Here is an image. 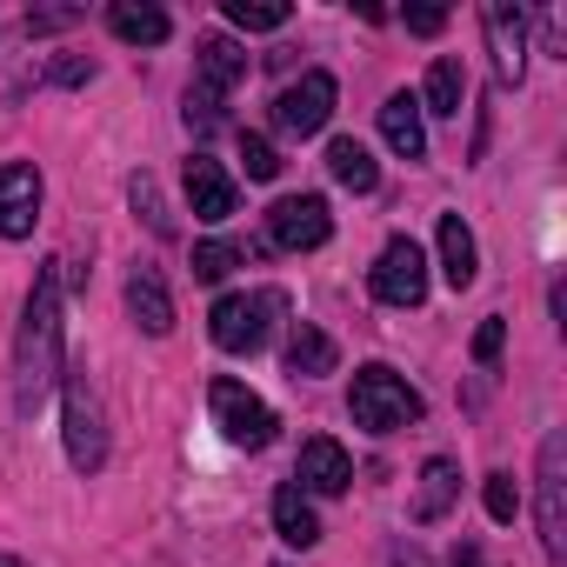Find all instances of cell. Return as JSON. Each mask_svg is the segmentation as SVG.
Instances as JSON below:
<instances>
[{
    "instance_id": "19",
    "label": "cell",
    "mask_w": 567,
    "mask_h": 567,
    "mask_svg": "<svg viewBox=\"0 0 567 567\" xmlns=\"http://www.w3.org/2000/svg\"><path fill=\"white\" fill-rule=\"evenodd\" d=\"M107 28H114L127 48H161V41H167V14L147 8V0H114V8H107Z\"/></svg>"
},
{
    "instance_id": "12",
    "label": "cell",
    "mask_w": 567,
    "mask_h": 567,
    "mask_svg": "<svg viewBox=\"0 0 567 567\" xmlns=\"http://www.w3.org/2000/svg\"><path fill=\"white\" fill-rule=\"evenodd\" d=\"M295 487L348 494V487H354V461H348V447H341V441H328V434H315V441L301 447V461H295Z\"/></svg>"
},
{
    "instance_id": "28",
    "label": "cell",
    "mask_w": 567,
    "mask_h": 567,
    "mask_svg": "<svg viewBox=\"0 0 567 567\" xmlns=\"http://www.w3.org/2000/svg\"><path fill=\"white\" fill-rule=\"evenodd\" d=\"M487 514H494V520H514V514H520V487H514V474H487Z\"/></svg>"
},
{
    "instance_id": "16",
    "label": "cell",
    "mask_w": 567,
    "mask_h": 567,
    "mask_svg": "<svg viewBox=\"0 0 567 567\" xmlns=\"http://www.w3.org/2000/svg\"><path fill=\"white\" fill-rule=\"evenodd\" d=\"M381 134H388V147L401 161H427V127H421V101L414 94H394L381 107Z\"/></svg>"
},
{
    "instance_id": "26",
    "label": "cell",
    "mask_w": 567,
    "mask_h": 567,
    "mask_svg": "<svg viewBox=\"0 0 567 567\" xmlns=\"http://www.w3.org/2000/svg\"><path fill=\"white\" fill-rule=\"evenodd\" d=\"M127 194H134V207L147 214V227H154V234H174V214L161 207V187H154V174H134V181H127Z\"/></svg>"
},
{
    "instance_id": "13",
    "label": "cell",
    "mask_w": 567,
    "mask_h": 567,
    "mask_svg": "<svg viewBox=\"0 0 567 567\" xmlns=\"http://www.w3.org/2000/svg\"><path fill=\"white\" fill-rule=\"evenodd\" d=\"M187 200H194L200 220H227L234 214V181L220 174V161H207V154L187 161Z\"/></svg>"
},
{
    "instance_id": "5",
    "label": "cell",
    "mask_w": 567,
    "mask_h": 567,
    "mask_svg": "<svg viewBox=\"0 0 567 567\" xmlns=\"http://www.w3.org/2000/svg\"><path fill=\"white\" fill-rule=\"evenodd\" d=\"M207 408H214V421H220V434L234 441V447H267L274 441V408L260 401V394H247L240 381H214L207 388Z\"/></svg>"
},
{
    "instance_id": "1",
    "label": "cell",
    "mask_w": 567,
    "mask_h": 567,
    "mask_svg": "<svg viewBox=\"0 0 567 567\" xmlns=\"http://www.w3.org/2000/svg\"><path fill=\"white\" fill-rule=\"evenodd\" d=\"M54 368H61V260H41L28 315H21V341H14V408L21 414L48 401Z\"/></svg>"
},
{
    "instance_id": "2",
    "label": "cell",
    "mask_w": 567,
    "mask_h": 567,
    "mask_svg": "<svg viewBox=\"0 0 567 567\" xmlns=\"http://www.w3.org/2000/svg\"><path fill=\"white\" fill-rule=\"evenodd\" d=\"M240 74H247V54H240L227 34H207V41L194 48V87H187V127H194V134H207V127L220 121V107H227V94H234Z\"/></svg>"
},
{
    "instance_id": "11",
    "label": "cell",
    "mask_w": 567,
    "mask_h": 567,
    "mask_svg": "<svg viewBox=\"0 0 567 567\" xmlns=\"http://www.w3.org/2000/svg\"><path fill=\"white\" fill-rule=\"evenodd\" d=\"M34 220H41V167L8 161L0 167V240H28Z\"/></svg>"
},
{
    "instance_id": "24",
    "label": "cell",
    "mask_w": 567,
    "mask_h": 567,
    "mask_svg": "<svg viewBox=\"0 0 567 567\" xmlns=\"http://www.w3.org/2000/svg\"><path fill=\"white\" fill-rule=\"evenodd\" d=\"M288 0H227V21L247 28V34H274V28H288Z\"/></svg>"
},
{
    "instance_id": "8",
    "label": "cell",
    "mask_w": 567,
    "mask_h": 567,
    "mask_svg": "<svg viewBox=\"0 0 567 567\" xmlns=\"http://www.w3.org/2000/svg\"><path fill=\"white\" fill-rule=\"evenodd\" d=\"M534 487H540V547H547V560H560L567 554V441L560 434L540 441Z\"/></svg>"
},
{
    "instance_id": "14",
    "label": "cell",
    "mask_w": 567,
    "mask_h": 567,
    "mask_svg": "<svg viewBox=\"0 0 567 567\" xmlns=\"http://www.w3.org/2000/svg\"><path fill=\"white\" fill-rule=\"evenodd\" d=\"M441 274H447V288L461 295V288H474V274H481V254H474V234H467V220L461 214H441Z\"/></svg>"
},
{
    "instance_id": "4",
    "label": "cell",
    "mask_w": 567,
    "mask_h": 567,
    "mask_svg": "<svg viewBox=\"0 0 567 567\" xmlns=\"http://www.w3.org/2000/svg\"><path fill=\"white\" fill-rule=\"evenodd\" d=\"M280 308H288V301H280L274 288H260V295H220L214 315H207L214 348L220 354H260L267 334H274V321H280Z\"/></svg>"
},
{
    "instance_id": "21",
    "label": "cell",
    "mask_w": 567,
    "mask_h": 567,
    "mask_svg": "<svg viewBox=\"0 0 567 567\" xmlns=\"http://www.w3.org/2000/svg\"><path fill=\"white\" fill-rule=\"evenodd\" d=\"M328 174H334L341 187H354V194H374V187H381V167H374V154H368L354 134H341V141L328 147Z\"/></svg>"
},
{
    "instance_id": "3",
    "label": "cell",
    "mask_w": 567,
    "mask_h": 567,
    "mask_svg": "<svg viewBox=\"0 0 567 567\" xmlns=\"http://www.w3.org/2000/svg\"><path fill=\"white\" fill-rule=\"evenodd\" d=\"M348 414H354V427H368V434H394V427H414V421H421V394H414L394 368L374 361V368L354 374Z\"/></svg>"
},
{
    "instance_id": "27",
    "label": "cell",
    "mask_w": 567,
    "mask_h": 567,
    "mask_svg": "<svg viewBox=\"0 0 567 567\" xmlns=\"http://www.w3.org/2000/svg\"><path fill=\"white\" fill-rule=\"evenodd\" d=\"M240 161H247V181H274L280 174V154L260 134H240Z\"/></svg>"
},
{
    "instance_id": "30",
    "label": "cell",
    "mask_w": 567,
    "mask_h": 567,
    "mask_svg": "<svg viewBox=\"0 0 567 567\" xmlns=\"http://www.w3.org/2000/svg\"><path fill=\"white\" fill-rule=\"evenodd\" d=\"M408 28L414 34H441L447 28V8H408Z\"/></svg>"
},
{
    "instance_id": "18",
    "label": "cell",
    "mask_w": 567,
    "mask_h": 567,
    "mask_svg": "<svg viewBox=\"0 0 567 567\" xmlns=\"http://www.w3.org/2000/svg\"><path fill=\"white\" fill-rule=\"evenodd\" d=\"M454 494H461V467L447 461V454H434L427 467H421V494H414V520L427 527V520H441L447 507H454Z\"/></svg>"
},
{
    "instance_id": "6",
    "label": "cell",
    "mask_w": 567,
    "mask_h": 567,
    "mask_svg": "<svg viewBox=\"0 0 567 567\" xmlns=\"http://www.w3.org/2000/svg\"><path fill=\"white\" fill-rule=\"evenodd\" d=\"M374 301H388V308H421L427 301V254L408 234H394L374 260Z\"/></svg>"
},
{
    "instance_id": "10",
    "label": "cell",
    "mask_w": 567,
    "mask_h": 567,
    "mask_svg": "<svg viewBox=\"0 0 567 567\" xmlns=\"http://www.w3.org/2000/svg\"><path fill=\"white\" fill-rule=\"evenodd\" d=\"M68 461L81 474H94L107 461V421H101V394H94L87 374L68 381Z\"/></svg>"
},
{
    "instance_id": "32",
    "label": "cell",
    "mask_w": 567,
    "mask_h": 567,
    "mask_svg": "<svg viewBox=\"0 0 567 567\" xmlns=\"http://www.w3.org/2000/svg\"><path fill=\"white\" fill-rule=\"evenodd\" d=\"M0 567H21V560H0Z\"/></svg>"
},
{
    "instance_id": "25",
    "label": "cell",
    "mask_w": 567,
    "mask_h": 567,
    "mask_svg": "<svg viewBox=\"0 0 567 567\" xmlns=\"http://www.w3.org/2000/svg\"><path fill=\"white\" fill-rule=\"evenodd\" d=\"M240 260H247V247H234V240H200V247H194V280H227Z\"/></svg>"
},
{
    "instance_id": "23",
    "label": "cell",
    "mask_w": 567,
    "mask_h": 567,
    "mask_svg": "<svg viewBox=\"0 0 567 567\" xmlns=\"http://www.w3.org/2000/svg\"><path fill=\"white\" fill-rule=\"evenodd\" d=\"M461 94H467V74H461V61H454V54H441V61L427 68V94H421V107L454 121V114H461Z\"/></svg>"
},
{
    "instance_id": "9",
    "label": "cell",
    "mask_w": 567,
    "mask_h": 567,
    "mask_svg": "<svg viewBox=\"0 0 567 567\" xmlns=\"http://www.w3.org/2000/svg\"><path fill=\"white\" fill-rule=\"evenodd\" d=\"M334 234V214L321 194H288V200H274L267 207V240L274 247H288V254H308Z\"/></svg>"
},
{
    "instance_id": "22",
    "label": "cell",
    "mask_w": 567,
    "mask_h": 567,
    "mask_svg": "<svg viewBox=\"0 0 567 567\" xmlns=\"http://www.w3.org/2000/svg\"><path fill=\"white\" fill-rule=\"evenodd\" d=\"M334 361H341L334 341H328L315 321H301L295 341H288V374H295V381H315V374H334Z\"/></svg>"
},
{
    "instance_id": "7",
    "label": "cell",
    "mask_w": 567,
    "mask_h": 567,
    "mask_svg": "<svg viewBox=\"0 0 567 567\" xmlns=\"http://www.w3.org/2000/svg\"><path fill=\"white\" fill-rule=\"evenodd\" d=\"M334 101H341V87H334V74H301L295 87H280V101H274V127L280 134H295V141H308V134H321L328 127V114H334Z\"/></svg>"
},
{
    "instance_id": "29",
    "label": "cell",
    "mask_w": 567,
    "mask_h": 567,
    "mask_svg": "<svg viewBox=\"0 0 567 567\" xmlns=\"http://www.w3.org/2000/svg\"><path fill=\"white\" fill-rule=\"evenodd\" d=\"M501 341H507V328H501V321H481V328H474V361L494 368V361H501Z\"/></svg>"
},
{
    "instance_id": "15",
    "label": "cell",
    "mask_w": 567,
    "mask_h": 567,
    "mask_svg": "<svg viewBox=\"0 0 567 567\" xmlns=\"http://www.w3.org/2000/svg\"><path fill=\"white\" fill-rule=\"evenodd\" d=\"M487 34H494V68H501V81H520V68H527V28H520V8L494 0V8H487Z\"/></svg>"
},
{
    "instance_id": "20",
    "label": "cell",
    "mask_w": 567,
    "mask_h": 567,
    "mask_svg": "<svg viewBox=\"0 0 567 567\" xmlns=\"http://www.w3.org/2000/svg\"><path fill=\"white\" fill-rule=\"evenodd\" d=\"M274 527H280V540H288V547H315L321 540V520H315V507H308V494L295 481L274 487Z\"/></svg>"
},
{
    "instance_id": "31",
    "label": "cell",
    "mask_w": 567,
    "mask_h": 567,
    "mask_svg": "<svg viewBox=\"0 0 567 567\" xmlns=\"http://www.w3.org/2000/svg\"><path fill=\"white\" fill-rule=\"evenodd\" d=\"M54 81L61 87H81V81H94V61H54Z\"/></svg>"
},
{
    "instance_id": "17",
    "label": "cell",
    "mask_w": 567,
    "mask_h": 567,
    "mask_svg": "<svg viewBox=\"0 0 567 567\" xmlns=\"http://www.w3.org/2000/svg\"><path fill=\"white\" fill-rule=\"evenodd\" d=\"M127 308H134V321H141L147 334H167V328H174V301H167V280H161L154 267H134V280H127Z\"/></svg>"
}]
</instances>
